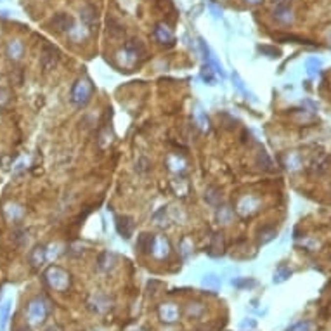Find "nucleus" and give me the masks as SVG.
<instances>
[{"label":"nucleus","mask_w":331,"mask_h":331,"mask_svg":"<svg viewBox=\"0 0 331 331\" xmlns=\"http://www.w3.org/2000/svg\"><path fill=\"white\" fill-rule=\"evenodd\" d=\"M44 278H45L47 285L52 289H56V291H66L69 288V274L65 269H61V267L57 265L49 267L45 270Z\"/></svg>","instance_id":"f257e3e1"},{"label":"nucleus","mask_w":331,"mask_h":331,"mask_svg":"<svg viewBox=\"0 0 331 331\" xmlns=\"http://www.w3.org/2000/svg\"><path fill=\"white\" fill-rule=\"evenodd\" d=\"M47 314H49V309H47V305L42 300H31L28 304L26 317L30 321V324H42L45 321Z\"/></svg>","instance_id":"f03ea898"},{"label":"nucleus","mask_w":331,"mask_h":331,"mask_svg":"<svg viewBox=\"0 0 331 331\" xmlns=\"http://www.w3.org/2000/svg\"><path fill=\"white\" fill-rule=\"evenodd\" d=\"M92 95V84L88 80H78L71 90V99L78 106H85L90 101Z\"/></svg>","instance_id":"7ed1b4c3"},{"label":"nucleus","mask_w":331,"mask_h":331,"mask_svg":"<svg viewBox=\"0 0 331 331\" xmlns=\"http://www.w3.org/2000/svg\"><path fill=\"white\" fill-rule=\"evenodd\" d=\"M73 28H75V19L69 14H65V12H57L50 19V30L56 31V33H63V31L69 33Z\"/></svg>","instance_id":"20e7f679"},{"label":"nucleus","mask_w":331,"mask_h":331,"mask_svg":"<svg viewBox=\"0 0 331 331\" xmlns=\"http://www.w3.org/2000/svg\"><path fill=\"white\" fill-rule=\"evenodd\" d=\"M80 19L87 30H97V11L94 5L85 4L80 7Z\"/></svg>","instance_id":"39448f33"},{"label":"nucleus","mask_w":331,"mask_h":331,"mask_svg":"<svg viewBox=\"0 0 331 331\" xmlns=\"http://www.w3.org/2000/svg\"><path fill=\"white\" fill-rule=\"evenodd\" d=\"M57 61H59V56H57V50L52 45H45L42 50V57H40V63H42V68L45 71L56 68Z\"/></svg>","instance_id":"423d86ee"},{"label":"nucleus","mask_w":331,"mask_h":331,"mask_svg":"<svg viewBox=\"0 0 331 331\" xmlns=\"http://www.w3.org/2000/svg\"><path fill=\"white\" fill-rule=\"evenodd\" d=\"M106 33L111 40H116V42H118V40H122V38L125 37V26L120 23L118 19L108 18L106 19Z\"/></svg>","instance_id":"0eeeda50"},{"label":"nucleus","mask_w":331,"mask_h":331,"mask_svg":"<svg viewBox=\"0 0 331 331\" xmlns=\"http://www.w3.org/2000/svg\"><path fill=\"white\" fill-rule=\"evenodd\" d=\"M154 37H156V40L160 44H167V45H172V44L175 42L174 31H172L170 28L163 23L158 24V26L154 28Z\"/></svg>","instance_id":"6e6552de"},{"label":"nucleus","mask_w":331,"mask_h":331,"mask_svg":"<svg viewBox=\"0 0 331 331\" xmlns=\"http://www.w3.org/2000/svg\"><path fill=\"white\" fill-rule=\"evenodd\" d=\"M158 314H160V319L165 321V323H175V321L179 319V309L175 307L174 304L161 305Z\"/></svg>","instance_id":"1a4fd4ad"},{"label":"nucleus","mask_w":331,"mask_h":331,"mask_svg":"<svg viewBox=\"0 0 331 331\" xmlns=\"http://www.w3.org/2000/svg\"><path fill=\"white\" fill-rule=\"evenodd\" d=\"M116 229H118V232L125 238V240H129L133 232V221L130 217H127V215L118 217L116 219Z\"/></svg>","instance_id":"9d476101"},{"label":"nucleus","mask_w":331,"mask_h":331,"mask_svg":"<svg viewBox=\"0 0 331 331\" xmlns=\"http://www.w3.org/2000/svg\"><path fill=\"white\" fill-rule=\"evenodd\" d=\"M274 18L278 19L279 23L288 24V23H291V21H293V12H291V9H289V5L281 4V5H278V7H276V11H274Z\"/></svg>","instance_id":"9b49d317"},{"label":"nucleus","mask_w":331,"mask_h":331,"mask_svg":"<svg viewBox=\"0 0 331 331\" xmlns=\"http://www.w3.org/2000/svg\"><path fill=\"white\" fill-rule=\"evenodd\" d=\"M153 243H154V236H153V234H148V232H142L141 236L137 238L135 248H137L141 253H148V251L153 250Z\"/></svg>","instance_id":"f8f14e48"},{"label":"nucleus","mask_w":331,"mask_h":331,"mask_svg":"<svg viewBox=\"0 0 331 331\" xmlns=\"http://www.w3.org/2000/svg\"><path fill=\"white\" fill-rule=\"evenodd\" d=\"M151 253L158 259H163L168 255V241L165 238H154V243H153V250Z\"/></svg>","instance_id":"ddd939ff"},{"label":"nucleus","mask_w":331,"mask_h":331,"mask_svg":"<svg viewBox=\"0 0 331 331\" xmlns=\"http://www.w3.org/2000/svg\"><path fill=\"white\" fill-rule=\"evenodd\" d=\"M30 264L33 267H40L42 265L44 262H45V259H47V253H45V248L44 246H35L33 250L30 251Z\"/></svg>","instance_id":"4468645a"},{"label":"nucleus","mask_w":331,"mask_h":331,"mask_svg":"<svg viewBox=\"0 0 331 331\" xmlns=\"http://www.w3.org/2000/svg\"><path fill=\"white\" fill-rule=\"evenodd\" d=\"M23 52H24V45L19 42V40H11V42L7 44V56L11 57V59H14V61L21 59Z\"/></svg>","instance_id":"2eb2a0df"},{"label":"nucleus","mask_w":331,"mask_h":331,"mask_svg":"<svg viewBox=\"0 0 331 331\" xmlns=\"http://www.w3.org/2000/svg\"><path fill=\"white\" fill-rule=\"evenodd\" d=\"M125 50L132 57H139L141 54H144V45H142L141 40H137V38H132V40H129V42L125 44Z\"/></svg>","instance_id":"dca6fc26"},{"label":"nucleus","mask_w":331,"mask_h":331,"mask_svg":"<svg viewBox=\"0 0 331 331\" xmlns=\"http://www.w3.org/2000/svg\"><path fill=\"white\" fill-rule=\"evenodd\" d=\"M201 285L208 289H219L221 288V278H219L217 274H206L205 278H203Z\"/></svg>","instance_id":"f3484780"},{"label":"nucleus","mask_w":331,"mask_h":331,"mask_svg":"<svg viewBox=\"0 0 331 331\" xmlns=\"http://www.w3.org/2000/svg\"><path fill=\"white\" fill-rule=\"evenodd\" d=\"M222 248H224V241H222V234H215L212 240V244H210V250H212V255H221Z\"/></svg>","instance_id":"a211bd4d"},{"label":"nucleus","mask_w":331,"mask_h":331,"mask_svg":"<svg viewBox=\"0 0 331 331\" xmlns=\"http://www.w3.org/2000/svg\"><path fill=\"white\" fill-rule=\"evenodd\" d=\"M305 66H307V73L310 76L317 75V73H319V68H321V59H317V57H309Z\"/></svg>","instance_id":"6ab92c4d"},{"label":"nucleus","mask_w":331,"mask_h":331,"mask_svg":"<svg viewBox=\"0 0 331 331\" xmlns=\"http://www.w3.org/2000/svg\"><path fill=\"white\" fill-rule=\"evenodd\" d=\"M314 323L310 321H300V323L293 324V326H289L288 331H314Z\"/></svg>","instance_id":"aec40b11"},{"label":"nucleus","mask_w":331,"mask_h":331,"mask_svg":"<svg viewBox=\"0 0 331 331\" xmlns=\"http://www.w3.org/2000/svg\"><path fill=\"white\" fill-rule=\"evenodd\" d=\"M289 276H291V270L288 267H279L274 272V283H285Z\"/></svg>","instance_id":"412c9836"},{"label":"nucleus","mask_w":331,"mask_h":331,"mask_svg":"<svg viewBox=\"0 0 331 331\" xmlns=\"http://www.w3.org/2000/svg\"><path fill=\"white\" fill-rule=\"evenodd\" d=\"M213 71H215V69H212V66H210V65H205V68L201 69V78L208 85L215 84V76H213Z\"/></svg>","instance_id":"4be33fe9"},{"label":"nucleus","mask_w":331,"mask_h":331,"mask_svg":"<svg viewBox=\"0 0 331 331\" xmlns=\"http://www.w3.org/2000/svg\"><path fill=\"white\" fill-rule=\"evenodd\" d=\"M232 82H234V87H236L238 90L241 92V94H244V95H246V97H248V95H250V97H251L250 90H248V88L243 85V80H241V78H240V75H238V73H232Z\"/></svg>","instance_id":"5701e85b"},{"label":"nucleus","mask_w":331,"mask_h":331,"mask_svg":"<svg viewBox=\"0 0 331 331\" xmlns=\"http://www.w3.org/2000/svg\"><path fill=\"white\" fill-rule=\"evenodd\" d=\"M259 52L265 54L267 57H272V59L281 56V52H279L276 47H270V45H259Z\"/></svg>","instance_id":"b1692460"},{"label":"nucleus","mask_w":331,"mask_h":331,"mask_svg":"<svg viewBox=\"0 0 331 331\" xmlns=\"http://www.w3.org/2000/svg\"><path fill=\"white\" fill-rule=\"evenodd\" d=\"M9 310H11V300H7L4 305H2V307H0V319H2V328H5V324H7Z\"/></svg>","instance_id":"393cba45"},{"label":"nucleus","mask_w":331,"mask_h":331,"mask_svg":"<svg viewBox=\"0 0 331 331\" xmlns=\"http://www.w3.org/2000/svg\"><path fill=\"white\" fill-rule=\"evenodd\" d=\"M260 236H264V238H260V243L265 244V243H269L270 240H274L276 231H274V229H269V231H262V232H260Z\"/></svg>","instance_id":"a878e982"},{"label":"nucleus","mask_w":331,"mask_h":331,"mask_svg":"<svg viewBox=\"0 0 331 331\" xmlns=\"http://www.w3.org/2000/svg\"><path fill=\"white\" fill-rule=\"evenodd\" d=\"M16 208H18L16 205H12V206H9V208H5V213H7V217L12 219V221H14V219H18V217H21V213H23V210H21V208H19V210H16Z\"/></svg>","instance_id":"bb28decb"},{"label":"nucleus","mask_w":331,"mask_h":331,"mask_svg":"<svg viewBox=\"0 0 331 331\" xmlns=\"http://www.w3.org/2000/svg\"><path fill=\"white\" fill-rule=\"evenodd\" d=\"M208 9H210V12H212V16L215 19H221L222 18V9L219 7V5L213 4L212 0H208Z\"/></svg>","instance_id":"cd10ccee"},{"label":"nucleus","mask_w":331,"mask_h":331,"mask_svg":"<svg viewBox=\"0 0 331 331\" xmlns=\"http://www.w3.org/2000/svg\"><path fill=\"white\" fill-rule=\"evenodd\" d=\"M9 103V92L5 88H0V108Z\"/></svg>","instance_id":"c85d7f7f"},{"label":"nucleus","mask_w":331,"mask_h":331,"mask_svg":"<svg viewBox=\"0 0 331 331\" xmlns=\"http://www.w3.org/2000/svg\"><path fill=\"white\" fill-rule=\"evenodd\" d=\"M232 285H236V286H255V281H232Z\"/></svg>","instance_id":"c756f323"},{"label":"nucleus","mask_w":331,"mask_h":331,"mask_svg":"<svg viewBox=\"0 0 331 331\" xmlns=\"http://www.w3.org/2000/svg\"><path fill=\"white\" fill-rule=\"evenodd\" d=\"M255 326H257L255 321H243L241 323V328H255Z\"/></svg>","instance_id":"7c9ffc66"},{"label":"nucleus","mask_w":331,"mask_h":331,"mask_svg":"<svg viewBox=\"0 0 331 331\" xmlns=\"http://www.w3.org/2000/svg\"><path fill=\"white\" fill-rule=\"evenodd\" d=\"M262 0H246V4H250V5H257V4H260Z\"/></svg>","instance_id":"2f4dec72"}]
</instances>
